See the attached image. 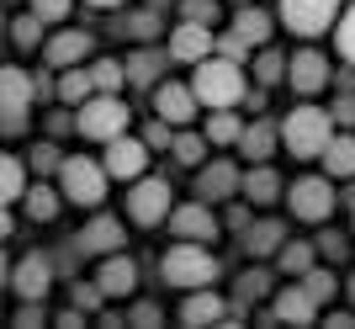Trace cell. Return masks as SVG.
<instances>
[{
	"label": "cell",
	"instance_id": "obj_1",
	"mask_svg": "<svg viewBox=\"0 0 355 329\" xmlns=\"http://www.w3.org/2000/svg\"><path fill=\"white\" fill-rule=\"evenodd\" d=\"M334 138V112H318V106H292L282 117V144L297 160H318Z\"/></svg>",
	"mask_w": 355,
	"mask_h": 329
},
{
	"label": "cell",
	"instance_id": "obj_2",
	"mask_svg": "<svg viewBox=\"0 0 355 329\" xmlns=\"http://www.w3.org/2000/svg\"><path fill=\"white\" fill-rule=\"evenodd\" d=\"M159 271H164V282H170V287L196 292V287H212V282H218V255H207L196 239H180V244L164 250Z\"/></svg>",
	"mask_w": 355,
	"mask_h": 329
},
{
	"label": "cell",
	"instance_id": "obj_3",
	"mask_svg": "<svg viewBox=\"0 0 355 329\" xmlns=\"http://www.w3.org/2000/svg\"><path fill=\"white\" fill-rule=\"evenodd\" d=\"M106 180H112L106 160L74 154V160L59 164V192H64V202H74V208H101L106 202Z\"/></svg>",
	"mask_w": 355,
	"mask_h": 329
},
{
	"label": "cell",
	"instance_id": "obj_4",
	"mask_svg": "<svg viewBox=\"0 0 355 329\" xmlns=\"http://www.w3.org/2000/svg\"><path fill=\"white\" fill-rule=\"evenodd\" d=\"M32 101H37V75L6 64V69H0V128H6V138H21V133H27Z\"/></svg>",
	"mask_w": 355,
	"mask_h": 329
},
{
	"label": "cell",
	"instance_id": "obj_5",
	"mask_svg": "<svg viewBox=\"0 0 355 329\" xmlns=\"http://www.w3.org/2000/svg\"><path fill=\"white\" fill-rule=\"evenodd\" d=\"M191 85H196V96H202V106H234V101H244V69H239L234 59H223V53H212V59L196 64Z\"/></svg>",
	"mask_w": 355,
	"mask_h": 329
},
{
	"label": "cell",
	"instance_id": "obj_6",
	"mask_svg": "<svg viewBox=\"0 0 355 329\" xmlns=\"http://www.w3.org/2000/svg\"><path fill=\"white\" fill-rule=\"evenodd\" d=\"M74 128L96 144H112L117 133H128V101H122L117 90H96L80 112H74Z\"/></svg>",
	"mask_w": 355,
	"mask_h": 329
},
{
	"label": "cell",
	"instance_id": "obj_7",
	"mask_svg": "<svg viewBox=\"0 0 355 329\" xmlns=\"http://www.w3.org/2000/svg\"><path fill=\"white\" fill-rule=\"evenodd\" d=\"M334 176H302L286 186V208H292L297 223H324L329 212H334Z\"/></svg>",
	"mask_w": 355,
	"mask_h": 329
},
{
	"label": "cell",
	"instance_id": "obj_8",
	"mask_svg": "<svg viewBox=\"0 0 355 329\" xmlns=\"http://www.w3.org/2000/svg\"><path fill=\"white\" fill-rule=\"evenodd\" d=\"M170 180H159V176H138L133 186H128V218H133L138 228H154V223H164L170 218Z\"/></svg>",
	"mask_w": 355,
	"mask_h": 329
},
{
	"label": "cell",
	"instance_id": "obj_9",
	"mask_svg": "<svg viewBox=\"0 0 355 329\" xmlns=\"http://www.w3.org/2000/svg\"><path fill=\"white\" fill-rule=\"evenodd\" d=\"M282 27L297 32V37H318V32L334 27V16H340V0H282Z\"/></svg>",
	"mask_w": 355,
	"mask_h": 329
},
{
	"label": "cell",
	"instance_id": "obj_10",
	"mask_svg": "<svg viewBox=\"0 0 355 329\" xmlns=\"http://www.w3.org/2000/svg\"><path fill=\"white\" fill-rule=\"evenodd\" d=\"M218 53V32L207 27V22H180L175 32H170V59L180 64H202Z\"/></svg>",
	"mask_w": 355,
	"mask_h": 329
},
{
	"label": "cell",
	"instance_id": "obj_11",
	"mask_svg": "<svg viewBox=\"0 0 355 329\" xmlns=\"http://www.w3.org/2000/svg\"><path fill=\"white\" fill-rule=\"evenodd\" d=\"M11 287H16V298L43 303V298H48V287H53V260H48L43 250L21 255V260L11 266Z\"/></svg>",
	"mask_w": 355,
	"mask_h": 329
},
{
	"label": "cell",
	"instance_id": "obj_12",
	"mask_svg": "<svg viewBox=\"0 0 355 329\" xmlns=\"http://www.w3.org/2000/svg\"><path fill=\"white\" fill-rule=\"evenodd\" d=\"M106 170H112V180H138L148 170V138L117 133L112 144H106Z\"/></svg>",
	"mask_w": 355,
	"mask_h": 329
},
{
	"label": "cell",
	"instance_id": "obj_13",
	"mask_svg": "<svg viewBox=\"0 0 355 329\" xmlns=\"http://www.w3.org/2000/svg\"><path fill=\"white\" fill-rule=\"evenodd\" d=\"M69 244H74L80 255H117L122 244H128V234H122V223L112 218V212H101V218H90V223L80 228Z\"/></svg>",
	"mask_w": 355,
	"mask_h": 329
},
{
	"label": "cell",
	"instance_id": "obj_14",
	"mask_svg": "<svg viewBox=\"0 0 355 329\" xmlns=\"http://www.w3.org/2000/svg\"><path fill=\"white\" fill-rule=\"evenodd\" d=\"M196 106H202L196 85H175V80H164V85H154V112H159L164 122H175V128H186V122L196 117Z\"/></svg>",
	"mask_w": 355,
	"mask_h": 329
},
{
	"label": "cell",
	"instance_id": "obj_15",
	"mask_svg": "<svg viewBox=\"0 0 355 329\" xmlns=\"http://www.w3.org/2000/svg\"><path fill=\"white\" fill-rule=\"evenodd\" d=\"M170 234H180V239H196V244H207L218 239V218H212V208L196 196V202H186V208L170 212Z\"/></svg>",
	"mask_w": 355,
	"mask_h": 329
},
{
	"label": "cell",
	"instance_id": "obj_16",
	"mask_svg": "<svg viewBox=\"0 0 355 329\" xmlns=\"http://www.w3.org/2000/svg\"><path fill=\"white\" fill-rule=\"evenodd\" d=\"M234 192H244V176H239L228 160H212V164L196 170V196H202V202H228Z\"/></svg>",
	"mask_w": 355,
	"mask_h": 329
},
{
	"label": "cell",
	"instance_id": "obj_17",
	"mask_svg": "<svg viewBox=\"0 0 355 329\" xmlns=\"http://www.w3.org/2000/svg\"><path fill=\"white\" fill-rule=\"evenodd\" d=\"M286 85H292L297 96H313V90H324V85H329V59L318 53V48H302V53H292Z\"/></svg>",
	"mask_w": 355,
	"mask_h": 329
},
{
	"label": "cell",
	"instance_id": "obj_18",
	"mask_svg": "<svg viewBox=\"0 0 355 329\" xmlns=\"http://www.w3.org/2000/svg\"><path fill=\"white\" fill-rule=\"evenodd\" d=\"M270 319H282V324H313L318 319V298H313L308 287H282L276 292V303H270Z\"/></svg>",
	"mask_w": 355,
	"mask_h": 329
},
{
	"label": "cell",
	"instance_id": "obj_19",
	"mask_svg": "<svg viewBox=\"0 0 355 329\" xmlns=\"http://www.w3.org/2000/svg\"><path fill=\"white\" fill-rule=\"evenodd\" d=\"M85 53H90V32H74V27L53 32L43 43V59L53 64V69H74V64H85Z\"/></svg>",
	"mask_w": 355,
	"mask_h": 329
},
{
	"label": "cell",
	"instance_id": "obj_20",
	"mask_svg": "<svg viewBox=\"0 0 355 329\" xmlns=\"http://www.w3.org/2000/svg\"><path fill=\"white\" fill-rule=\"evenodd\" d=\"M234 308L212 292V287H196V292H186V303H180V324H218V319H228Z\"/></svg>",
	"mask_w": 355,
	"mask_h": 329
},
{
	"label": "cell",
	"instance_id": "obj_21",
	"mask_svg": "<svg viewBox=\"0 0 355 329\" xmlns=\"http://www.w3.org/2000/svg\"><path fill=\"white\" fill-rule=\"evenodd\" d=\"M96 282H101V292H106V298H128V292L138 287V266H133V260H128V255L117 250V255H106V260H101Z\"/></svg>",
	"mask_w": 355,
	"mask_h": 329
},
{
	"label": "cell",
	"instance_id": "obj_22",
	"mask_svg": "<svg viewBox=\"0 0 355 329\" xmlns=\"http://www.w3.org/2000/svg\"><path fill=\"white\" fill-rule=\"evenodd\" d=\"M27 170L32 164L21 160V154H0V202H6V208H16V202L27 196Z\"/></svg>",
	"mask_w": 355,
	"mask_h": 329
},
{
	"label": "cell",
	"instance_id": "obj_23",
	"mask_svg": "<svg viewBox=\"0 0 355 329\" xmlns=\"http://www.w3.org/2000/svg\"><path fill=\"white\" fill-rule=\"evenodd\" d=\"M282 244H286V223L282 218H260V223L244 234V250L250 255H282Z\"/></svg>",
	"mask_w": 355,
	"mask_h": 329
},
{
	"label": "cell",
	"instance_id": "obj_24",
	"mask_svg": "<svg viewBox=\"0 0 355 329\" xmlns=\"http://www.w3.org/2000/svg\"><path fill=\"white\" fill-rule=\"evenodd\" d=\"M276 138H282V128H270V122H244V133H239V154H244V160H270Z\"/></svg>",
	"mask_w": 355,
	"mask_h": 329
},
{
	"label": "cell",
	"instance_id": "obj_25",
	"mask_svg": "<svg viewBox=\"0 0 355 329\" xmlns=\"http://www.w3.org/2000/svg\"><path fill=\"white\" fill-rule=\"evenodd\" d=\"M59 202H64V192H53L48 180H32L27 196H21L27 218H37V223H53V218H59Z\"/></svg>",
	"mask_w": 355,
	"mask_h": 329
},
{
	"label": "cell",
	"instance_id": "obj_26",
	"mask_svg": "<svg viewBox=\"0 0 355 329\" xmlns=\"http://www.w3.org/2000/svg\"><path fill=\"white\" fill-rule=\"evenodd\" d=\"M244 196H250L254 208H270V202L282 196V176H276L270 164H254L250 176H244Z\"/></svg>",
	"mask_w": 355,
	"mask_h": 329
},
{
	"label": "cell",
	"instance_id": "obj_27",
	"mask_svg": "<svg viewBox=\"0 0 355 329\" xmlns=\"http://www.w3.org/2000/svg\"><path fill=\"white\" fill-rule=\"evenodd\" d=\"M324 170H329L334 180H350V176H355V133L329 138V149H324Z\"/></svg>",
	"mask_w": 355,
	"mask_h": 329
},
{
	"label": "cell",
	"instance_id": "obj_28",
	"mask_svg": "<svg viewBox=\"0 0 355 329\" xmlns=\"http://www.w3.org/2000/svg\"><path fill=\"white\" fill-rule=\"evenodd\" d=\"M234 32H239V37H244L250 48H266V43H270V16L260 11V6H239Z\"/></svg>",
	"mask_w": 355,
	"mask_h": 329
},
{
	"label": "cell",
	"instance_id": "obj_29",
	"mask_svg": "<svg viewBox=\"0 0 355 329\" xmlns=\"http://www.w3.org/2000/svg\"><path fill=\"white\" fill-rule=\"evenodd\" d=\"M90 96H96V80H90L85 64H74V69H64V75H59V101L64 106H85Z\"/></svg>",
	"mask_w": 355,
	"mask_h": 329
},
{
	"label": "cell",
	"instance_id": "obj_30",
	"mask_svg": "<svg viewBox=\"0 0 355 329\" xmlns=\"http://www.w3.org/2000/svg\"><path fill=\"white\" fill-rule=\"evenodd\" d=\"M170 59V48H144V53H133L128 59V85H159V64Z\"/></svg>",
	"mask_w": 355,
	"mask_h": 329
},
{
	"label": "cell",
	"instance_id": "obj_31",
	"mask_svg": "<svg viewBox=\"0 0 355 329\" xmlns=\"http://www.w3.org/2000/svg\"><path fill=\"white\" fill-rule=\"evenodd\" d=\"M276 260H282V271H286V276H308V271H313V260H318V244L286 239V244H282V255H276Z\"/></svg>",
	"mask_w": 355,
	"mask_h": 329
},
{
	"label": "cell",
	"instance_id": "obj_32",
	"mask_svg": "<svg viewBox=\"0 0 355 329\" xmlns=\"http://www.w3.org/2000/svg\"><path fill=\"white\" fill-rule=\"evenodd\" d=\"M207 133H175V144H170V154H175L180 164H191V170H202L207 164Z\"/></svg>",
	"mask_w": 355,
	"mask_h": 329
},
{
	"label": "cell",
	"instance_id": "obj_33",
	"mask_svg": "<svg viewBox=\"0 0 355 329\" xmlns=\"http://www.w3.org/2000/svg\"><path fill=\"white\" fill-rule=\"evenodd\" d=\"M202 133L212 138V144H239V133H244V122L228 112V106H212V117H207V128Z\"/></svg>",
	"mask_w": 355,
	"mask_h": 329
},
{
	"label": "cell",
	"instance_id": "obj_34",
	"mask_svg": "<svg viewBox=\"0 0 355 329\" xmlns=\"http://www.w3.org/2000/svg\"><path fill=\"white\" fill-rule=\"evenodd\" d=\"M122 37H133V43H154V37H159V6L133 11L128 22H122Z\"/></svg>",
	"mask_w": 355,
	"mask_h": 329
},
{
	"label": "cell",
	"instance_id": "obj_35",
	"mask_svg": "<svg viewBox=\"0 0 355 329\" xmlns=\"http://www.w3.org/2000/svg\"><path fill=\"white\" fill-rule=\"evenodd\" d=\"M286 69H292V59H286V53H276V48H260V59H254V80H260V85H276V80H286Z\"/></svg>",
	"mask_w": 355,
	"mask_h": 329
},
{
	"label": "cell",
	"instance_id": "obj_36",
	"mask_svg": "<svg viewBox=\"0 0 355 329\" xmlns=\"http://www.w3.org/2000/svg\"><path fill=\"white\" fill-rule=\"evenodd\" d=\"M90 80H96V90H122V85H128V64L96 59V64H90Z\"/></svg>",
	"mask_w": 355,
	"mask_h": 329
},
{
	"label": "cell",
	"instance_id": "obj_37",
	"mask_svg": "<svg viewBox=\"0 0 355 329\" xmlns=\"http://www.w3.org/2000/svg\"><path fill=\"white\" fill-rule=\"evenodd\" d=\"M270 292V271H244L239 276V303H234V314L244 308V303H260Z\"/></svg>",
	"mask_w": 355,
	"mask_h": 329
},
{
	"label": "cell",
	"instance_id": "obj_38",
	"mask_svg": "<svg viewBox=\"0 0 355 329\" xmlns=\"http://www.w3.org/2000/svg\"><path fill=\"white\" fill-rule=\"evenodd\" d=\"M11 43L16 48H37V43H43V16H37V11L16 16V22H11Z\"/></svg>",
	"mask_w": 355,
	"mask_h": 329
},
{
	"label": "cell",
	"instance_id": "obj_39",
	"mask_svg": "<svg viewBox=\"0 0 355 329\" xmlns=\"http://www.w3.org/2000/svg\"><path fill=\"white\" fill-rule=\"evenodd\" d=\"M297 282H302V287L313 292V298H318V308H324V303L334 298V292H340V282H334V271H329V266H313L308 276H297Z\"/></svg>",
	"mask_w": 355,
	"mask_h": 329
},
{
	"label": "cell",
	"instance_id": "obj_40",
	"mask_svg": "<svg viewBox=\"0 0 355 329\" xmlns=\"http://www.w3.org/2000/svg\"><path fill=\"white\" fill-rule=\"evenodd\" d=\"M69 298H74V308H85V314H101L106 292H101V282H74V287H69Z\"/></svg>",
	"mask_w": 355,
	"mask_h": 329
},
{
	"label": "cell",
	"instance_id": "obj_41",
	"mask_svg": "<svg viewBox=\"0 0 355 329\" xmlns=\"http://www.w3.org/2000/svg\"><path fill=\"white\" fill-rule=\"evenodd\" d=\"M27 164L37 170V176H48V170H59V164H64V154H59V144H32Z\"/></svg>",
	"mask_w": 355,
	"mask_h": 329
},
{
	"label": "cell",
	"instance_id": "obj_42",
	"mask_svg": "<svg viewBox=\"0 0 355 329\" xmlns=\"http://www.w3.org/2000/svg\"><path fill=\"white\" fill-rule=\"evenodd\" d=\"M69 6H74V0H27V11H37L43 22H64Z\"/></svg>",
	"mask_w": 355,
	"mask_h": 329
},
{
	"label": "cell",
	"instance_id": "obj_43",
	"mask_svg": "<svg viewBox=\"0 0 355 329\" xmlns=\"http://www.w3.org/2000/svg\"><path fill=\"white\" fill-rule=\"evenodd\" d=\"M218 53H223V59H234V64H244V53H250V43H244L239 32H218Z\"/></svg>",
	"mask_w": 355,
	"mask_h": 329
},
{
	"label": "cell",
	"instance_id": "obj_44",
	"mask_svg": "<svg viewBox=\"0 0 355 329\" xmlns=\"http://www.w3.org/2000/svg\"><path fill=\"white\" fill-rule=\"evenodd\" d=\"M318 255H324V260H345V255H350V244H345V234H318Z\"/></svg>",
	"mask_w": 355,
	"mask_h": 329
},
{
	"label": "cell",
	"instance_id": "obj_45",
	"mask_svg": "<svg viewBox=\"0 0 355 329\" xmlns=\"http://www.w3.org/2000/svg\"><path fill=\"white\" fill-rule=\"evenodd\" d=\"M180 11H186V22H218V0H186V6H180Z\"/></svg>",
	"mask_w": 355,
	"mask_h": 329
},
{
	"label": "cell",
	"instance_id": "obj_46",
	"mask_svg": "<svg viewBox=\"0 0 355 329\" xmlns=\"http://www.w3.org/2000/svg\"><path fill=\"white\" fill-rule=\"evenodd\" d=\"M340 53H345V59L355 64V6H350L345 16H340Z\"/></svg>",
	"mask_w": 355,
	"mask_h": 329
},
{
	"label": "cell",
	"instance_id": "obj_47",
	"mask_svg": "<svg viewBox=\"0 0 355 329\" xmlns=\"http://www.w3.org/2000/svg\"><path fill=\"white\" fill-rule=\"evenodd\" d=\"M37 324H48V314H43V303H32V298H21V314H16V329H37Z\"/></svg>",
	"mask_w": 355,
	"mask_h": 329
},
{
	"label": "cell",
	"instance_id": "obj_48",
	"mask_svg": "<svg viewBox=\"0 0 355 329\" xmlns=\"http://www.w3.org/2000/svg\"><path fill=\"white\" fill-rule=\"evenodd\" d=\"M334 122H340V128H355V96H350V90L334 101Z\"/></svg>",
	"mask_w": 355,
	"mask_h": 329
},
{
	"label": "cell",
	"instance_id": "obj_49",
	"mask_svg": "<svg viewBox=\"0 0 355 329\" xmlns=\"http://www.w3.org/2000/svg\"><path fill=\"white\" fill-rule=\"evenodd\" d=\"M128 324H144V329H154V324H159V308H154V303H138L133 314H128Z\"/></svg>",
	"mask_w": 355,
	"mask_h": 329
},
{
	"label": "cell",
	"instance_id": "obj_50",
	"mask_svg": "<svg viewBox=\"0 0 355 329\" xmlns=\"http://www.w3.org/2000/svg\"><path fill=\"white\" fill-rule=\"evenodd\" d=\"M53 324H59V329H85V308H64Z\"/></svg>",
	"mask_w": 355,
	"mask_h": 329
},
{
	"label": "cell",
	"instance_id": "obj_51",
	"mask_svg": "<svg viewBox=\"0 0 355 329\" xmlns=\"http://www.w3.org/2000/svg\"><path fill=\"white\" fill-rule=\"evenodd\" d=\"M48 128H53V133H69L74 117H69V112H53V117H48Z\"/></svg>",
	"mask_w": 355,
	"mask_h": 329
},
{
	"label": "cell",
	"instance_id": "obj_52",
	"mask_svg": "<svg viewBox=\"0 0 355 329\" xmlns=\"http://www.w3.org/2000/svg\"><path fill=\"white\" fill-rule=\"evenodd\" d=\"M324 324H329V329H355V314H329Z\"/></svg>",
	"mask_w": 355,
	"mask_h": 329
},
{
	"label": "cell",
	"instance_id": "obj_53",
	"mask_svg": "<svg viewBox=\"0 0 355 329\" xmlns=\"http://www.w3.org/2000/svg\"><path fill=\"white\" fill-rule=\"evenodd\" d=\"M85 6H101V11H112V6H122V0H85Z\"/></svg>",
	"mask_w": 355,
	"mask_h": 329
},
{
	"label": "cell",
	"instance_id": "obj_54",
	"mask_svg": "<svg viewBox=\"0 0 355 329\" xmlns=\"http://www.w3.org/2000/svg\"><path fill=\"white\" fill-rule=\"evenodd\" d=\"M350 303H355V276H350Z\"/></svg>",
	"mask_w": 355,
	"mask_h": 329
},
{
	"label": "cell",
	"instance_id": "obj_55",
	"mask_svg": "<svg viewBox=\"0 0 355 329\" xmlns=\"http://www.w3.org/2000/svg\"><path fill=\"white\" fill-rule=\"evenodd\" d=\"M148 6H164V0H148Z\"/></svg>",
	"mask_w": 355,
	"mask_h": 329
},
{
	"label": "cell",
	"instance_id": "obj_56",
	"mask_svg": "<svg viewBox=\"0 0 355 329\" xmlns=\"http://www.w3.org/2000/svg\"><path fill=\"white\" fill-rule=\"evenodd\" d=\"M239 6H250V0H239Z\"/></svg>",
	"mask_w": 355,
	"mask_h": 329
}]
</instances>
